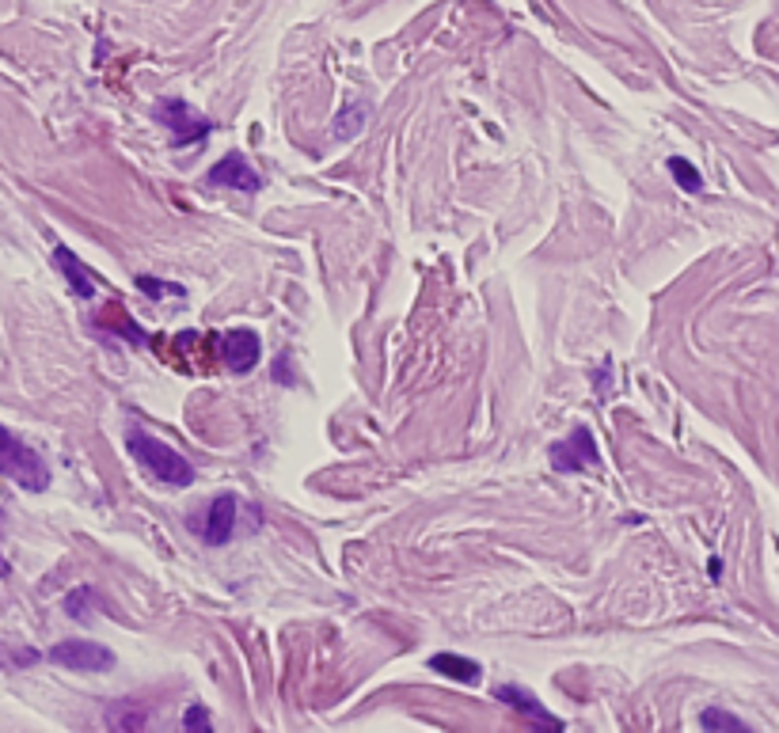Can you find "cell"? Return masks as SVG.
I'll return each mask as SVG.
<instances>
[{"mask_svg": "<svg viewBox=\"0 0 779 733\" xmlns=\"http://www.w3.org/2000/svg\"><path fill=\"white\" fill-rule=\"evenodd\" d=\"M126 449L129 457H134L142 468L153 476L160 487H191L194 482V468L191 460L183 457L179 449H172V444H164L160 438H153V433H145L142 426H129L126 430Z\"/></svg>", "mask_w": 779, "mask_h": 733, "instance_id": "obj_1", "label": "cell"}, {"mask_svg": "<svg viewBox=\"0 0 779 733\" xmlns=\"http://www.w3.org/2000/svg\"><path fill=\"white\" fill-rule=\"evenodd\" d=\"M0 476H8L23 490H46L50 487V463H46L31 444H23L8 426H0Z\"/></svg>", "mask_w": 779, "mask_h": 733, "instance_id": "obj_2", "label": "cell"}, {"mask_svg": "<svg viewBox=\"0 0 779 733\" xmlns=\"http://www.w3.org/2000/svg\"><path fill=\"white\" fill-rule=\"evenodd\" d=\"M153 118L160 123L164 129L172 134L175 148H187V145H198L210 137V118L202 110H194L187 99H160L153 110Z\"/></svg>", "mask_w": 779, "mask_h": 733, "instance_id": "obj_3", "label": "cell"}, {"mask_svg": "<svg viewBox=\"0 0 779 733\" xmlns=\"http://www.w3.org/2000/svg\"><path fill=\"white\" fill-rule=\"evenodd\" d=\"M53 665H61V670H72V673H110L115 670V649H107L104 643H96V638H65V643H58L50 649Z\"/></svg>", "mask_w": 779, "mask_h": 733, "instance_id": "obj_4", "label": "cell"}, {"mask_svg": "<svg viewBox=\"0 0 779 733\" xmlns=\"http://www.w3.org/2000/svg\"><path fill=\"white\" fill-rule=\"evenodd\" d=\"M236 514H240V502L232 495H217L210 502L206 514H198L191 521L194 536H202L210 547H225L232 536H236Z\"/></svg>", "mask_w": 779, "mask_h": 733, "instance_id": "obj_5", "label": "cell"}, {"mask_svg": "<svg viewBox=\"0 0 779 733\" xmlns=\"http://www.w3.org/2000/svg\"><path fill=\"white\" fill-rule=\"evenodd\" d=\"M601 463V452L593 444V433L586 426H574L567 441H555L552 444V468L555 471H590Z\"/></svg>", "mask_w": 779, "mask_h": 733, "instance_id": "obj_6", "label": "cell"}, {"mask_svg": "<svg viewBox=\"0 0 779 733\" xmlns=\"http://www.w3.org/2000/svg\"><path fill=\"white\" fill-rule=\"evenodd\" d=\"M206 183H210V187H236V190H244V194H259V190H263V179H259V172L252 168V164H247L244 153L221 156V160L206 172Z\"/></svg>", "mask_w": 779, "mask_h": 733, "instance_id": "obj_7", "label": "cell"}, {"mask_svg": "<svg viewBox=\"0 0 779 733\" xmlns=\"http://www.w3.org/2000/svg\"><path fill=\"white\" fill-rule=\"evenodd\" d=\"M259 335L247 328L240 331H225L221 335V361L232 369V373H252V369L259 365Z\"/></svg>", "mask_w": 779, "mask_h": 733, "instance_id": "obj_8", "label": "cell"}, {"mask_svg": "<svg viewBox=\"0 0 779 733\" xmlns=\"http://www.w3.org/2000/svg\"><path fill=\"white\" fill-rule=\"evenodd\" d=\"M495 695H498V700H503V703H506V707H509V711H517V714H522V719H528V722H536V726H548V730H563V722H559V719H555V714H552L548 707H544V703H541V700H536V695H533V692H525V688H522V684H503V688H498Z\"/></svg>", "mask_w": 779, "mask_h": 733, "instance_id": "obj_9", "label": "cell"}, {"mask_svg": "<svg viewBox=\"0 0 779 733\" xmlns=\"http://www.w3.org/2000/svg\"><path fill=\"white\" fill-rule=\"evenodd\" d=\"M53 266H58L61 277L69 282V290L77 293L80 301H91V296H96V277H91L88 266L80 263V258L72 255L65 244H53Z\"/></svg>", "mask_w": 779, "mask_h": 733, "instance_id": "obj_10", "label": "cell"}, {"mask_svg": "<svg viewBox=\"0 0 779 733\" xmlns=\"http://www.w3.org/2000/svg\"><path fill=\"white\" fill-rule=\"evenodd\" d=\"M104 722L115 730H145L148 726V707L142 700H118L104 711Z\"/></svg>", "mask_w": 779, "mask_h": 733, "instance_id": "obj_11", "label": "cell"}, {"mask_svg": "<svg viewBox=\"0 0 779 733\" xmlns=\"http://www.w3.org/2000/svg\"><path fill=\"white\" fill-rule=\"evenodd\" d=\"M430 670H438L441 676H452V681H460V684H479V676H484L479 662H471V657H460V654H434L430 657Z\"/></svg>", "mask_w": 779, "mask_h": 733, "instance_id": "obj_12", "label": "cell"}, {"mask_svg": "<svg viewBox=\"0 0 779 733\" xmlns=\"http://www.w3.org/2000/svg\"><path fill=\"white\" fill-rule=\"evenodd\" d=\"M366 123H369V104L350 107V110H342L339 123L331 126V137H335V141H347V137L361 134V126H366Z\"/></svg>", "mask_w": 779, "mask_h": 733, "instance_id": "obj_13", "label": "cell"}, {"mask_svg": "<svg viewBox=\"0 0 779 733\" xmlns=\"http://www.w3.org/2000/svg\"><path fill=\"white\" fill-rule=\"evenodd\" d=\"M700 726L703 730H746V722H741L738 714L722 711V707H708L700 714Z\"/></svg>", "mask_w": 779, "mask_h": 733, "instance_id": "obj_14", "label": "cell"}, {"mask_svg": "<svg viewBox=\"0 0 779 733\" xmlns=\"http://www.w3.org/2000/svg\"><path fill=\"white\" fill-rule=\"evenodd\" d=\"M670 172L676 175V183H681V190H689V194H700V190H703L700 172H695L689 160H681V156H673V160H670Z\"/></svg>", "mask_w": 779, "mask_h": 733, "instance_id": "obj_15", "label": "cell"}, {"mask_svg": "<svg viewBox=\"0 0 779 733\" xmlns=\"http://www.w3.org/2000/svg\"><path fill=\"white\" fill-rule=\"evenodd\" d=\"M91 600H96V593H91V589H72L69 597H65V612H69L72 619H88L91 616V612H88Z\"/></svg>", "mask_w": 779, "mask_h": 733, "instance_id": "obj_16", "label": "cell"}, {"mask_svg": "<svg viewBox=\"0 0 779 733\" xmlns=\"http://www.w3.org/2000/svg\"><path fill=\"white\" fill-rule=\"evenodd\" d=\"M137 285H142L148 296H183V285H164V282H156V277H148V274L137 277Z\"/></svg>", "mask_w": 779, "mask_h": 733, "instance_id": "obj_17", "label": "cell"}, {"mask_svg": "<svg viewBox=\"0 0 779 733\" xmlns=\"http://www.w3.org/2000/svg\"><path fill=\"white\" fill-rule=\"evenodd\" d=\"M210 711L202 703H191L187 714H183V730H210Z\"/></svg>", "mask_w": 779, "mask_h": 733, "instance_id": "obj_18", "label": "cell"}]
</instances>
